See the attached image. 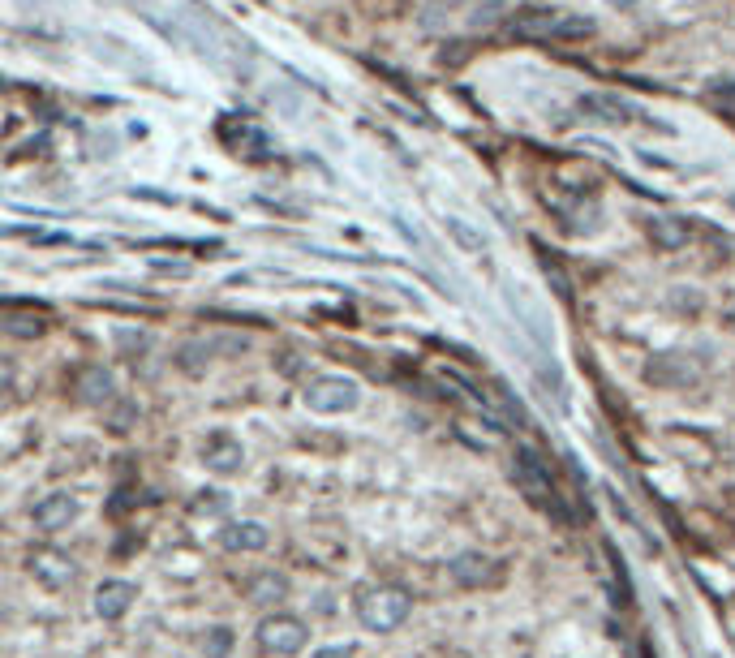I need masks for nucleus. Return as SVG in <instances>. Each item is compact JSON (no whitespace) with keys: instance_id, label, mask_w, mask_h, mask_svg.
<instances>
[{"instance_id":"obj_1","label":"nucleus","mask_w":735,"mask_h":658,"mask_svg":"<svg viewBox=\"0 0 735 658\" xmlns=\"http://www.w3.org/2000/svg\"><path fill=\"white\" fill-rule=\"evenodd\" d=\"M138 18H147L155 31L172 44L198 52L203 61L228 65V69H245V56H250V44L224 26L215 13L203 5V0H125Z\"/></svg>"},{"instance_id":"obj_2","label":"nucleus","mask_w":735,"mask_h":658,"mask_svg":"<svg viewBox=\"0 0 735 658\" xmlns=\"http://www.w3.org/2000/svg\"><path fill=\"white\" fill-rule=\"evenodd\" d=\"M413 598L400 590V585H374V590L357 594V620H362L370 633H392L409 620Z\"/></svg>"},{"instance_id":"obj_3","label":"nucleus","mask_w":735,"mask_h":658,"mask_svg":"<svg viewBox=\"0 0 735 658\" xmlns=\"http://www.w3.org/2000/svg\"><path fill=\"white\" fill-rule=\"evenodd\" d=\"M512 469H516V486L525 491V499H529L533 508H546V512H551V517H559V521L568 517V512H564V499H559L551 474H546V465H542L529 448L516 452V465H512Z\"/></svg>"},{"instance_id":"obj_4","label":"nucleus","mask_w":735,"mask_h":658,"mask_svg":"<svg viewBox=\"0 0 735 658\" xmlns=\"http://www.w3.org/2000/svg\"><path fill=\"white\" fill-rule=\"evenodd\" d=\"M301 400H306V409L331 418V413H349V409L362 405V388H357L353 379H340V375H319V379L306 383Z\"/></svg>"},{"instance_id":"obj_5","label":"nucleus","mask_w":735,"mask_h":658,"mask_svg":"<svg viewBox=\"0 0 735 658\" xmlns=\"http://www.w3.org/2000/svg\"><path fill=\"white\" fill-rule=\"evenodd\" d=\"M254 641L263 654H280V658H293L301 646L310 641V628L297 620V615H267V620H258L254 628Z\"/></svg>"},{"instance_id":"obj_6","label":"nucleus","mask_w":735,"mask_h":658,"mask_svg":"<svg viewBox=\"0 0 735 658\" xmlns=\"http://www.w3.org/2000/svg\"><path fill=\"white\" fill-rule=\"evenodd\" d=\"M585 112V117L594 121H607V125H628V121H645V112L637 104H628L624 95H611V91H589L581 95V104H576Z\"/></svg>"},{"instance_id":"obj_7","label":"nucleus","mask_w":735,"mask_h":658,"mask_svg":"<svg viewBox=\"0 0 735 658\" xmlns=\"http://www.w3.org/2000/svg\"><path fill=\"white\" fill-rule=\"evenodd\" d=\"M78 517H82V504H78V495H69V491H52L35 504V525L43 534H61V529H69Z\"/></svg>"},{"instance_id":"obj_8","label":"nucleus","mask_w":735,"mask_h":658,"mask_svg":"<svg viewBox=\"0 0 735 658\" xmlns=\"http://www.w3.org/2000/svg\"><path fill=\"white\" fill-rule=\"evenodd\" d=\"M134 603H138V585L134 581L112 577V581L95 585V615H99V620H121Z\"/></svg>"},{"instance_id":"obj_9","label":"nucleus","mask_w":735,"mask_h":658,"mask_svg":"<svg viewBox=\"0 0 735 658\" xmlns=\"http://www.w3.org/2000/svg\"><path fill=\"white\" fill-rule=\"evenodd\" d=\"M203 465L211 469V474H237V469L245 465L241 439H233L228 431H215V435L207 439V448H203Z\"/></svg>"},{"instance_id":"obj_10","label":"nucleus","mask_w":735,"mask_h":658,"mask_svg":"<svg viewBox=\"0 0 735 658\" xmlns=\"http://www.w3.org/2000/svg\"><path fill=\"white\" fill-rule=\"evenodd\" d=\"M31 572L43 581V585H52V590H61V585H69L78 577V564L69 560V555H61V551H52V547H39L35 555H31Z\"/></svg>"},{"instance_id":"obj_11","label":"nucleus","mask_w":735,"mask_h":658,"mask_svg":"<svg viewBox=\"0 0 735 658\" xmlns=\"http://www.w3.org/2000/svg\"><path fill=\"white\" fill-rule=\"evenodd\" d=\"M271 542V529L258 521H233L220 529V547L224 551H263Z\"/></svg>"},{"instance_id":"obj_12","label":"nucleus","mask_w":735,"mask_h":658,"mask_svg":"<svg viewBox=\"0 0 735 658\" xmlns=\"http://www.w3.org/2000/svg\"><path fill=\"white\" fill-rule=\"evenodd\" d=\"M74 392L82 405H104V400H112V392H117V379H112V370H104V366H86L74 379Z\"/></svg>"},{"instance_id":"obj_13","label":"nucleus","mask_w":735,"mask_h":658,"mask_svg":"<svg viewBox=\"0 0 735 658\" xmlns=\"http://www.w3.org/2000/svg\"><path fill=\"white\" fill-rule=\"evenodd\" d=\"M452 577L460 585H490L499 577V564L486 560V555H478V551H465V555H456L452 560Z\"/></svg>"},{"instance_id":"obj_14","label":"nucleus","mask_w":735,"mask_h":658,"mask_svg":"<svg viewBox=\"0 0 735 658\" xmlns=\"http://www.w3.org/2000/svg\"><path fill=\"white\" fill-rule=\"evenodd\" d=\"M0 332L18 336V340H35V336L48 332V319L35 314V310H9V314H0Z\"/></svg>"},{"instance_id":"obj_15","label":"nucleus","mask_w":735,"mask_h":658,"mask_svg":"<svg viewBox=\"0 0 735 658\" xmlns=\"http://www.w3.org/2000/svg\"><path fill=\"white\" fill-rule=\"evenodd\" d=\"M237 130L241 134L228 138L237 155H245V160H263V155H271V142H267V134L258 130V125H237Z\"/></svg>"},{"instance_id":"obj_16","label":"nucleus","mask_w":735,"mask_h":658,"mask_svg":"<svg viewBox=\"0 0 735 658\" xmlns=\"http://www.w3.org/2000/svg\"><path fill=\"white\" fill-rule=\"evenodd\" d=\"M250 594L258 603H276V598H288V581L280 572H258V581L250 585Z\"/></svg>"},{"instance_id":"obj_17","label":"nucleus","mask_w":735,"mask_h":658,"mask_svg":"<svg viewBox=\"0 0 735 658\" xmlns=\"http://www.w3.org/2000/svg\"><path fill=\"white\" fill-rule=\"evenodd\" d=\"M650 228H654V241L658 246H671V250H680L684 241H688V224L684 220H650Z\"/></svg>"},{"instance_id":"obj_18","label":"nucleus","mask_w":735,"mask_h":658,"mask_svg":"<svg viewBox=\"0 0 735 658\" xmlns=\"http://www.w3.org/2000/svg\"><path fill=\"white\" fill-rule=\"evenodd\" d=\"M594 18H555V26H551V35L555 39H594Z\"/></svg>"},{"instance_id":"obj_19","label":"nucleus","mask_w":735,"mask_h":658,"mask_svg":"<svg viewBox=\"0 0 735 658\" xmlns=\"http://www.w3.org/2000/svg\"><path fill=\"white\" fill-rule=\"evenodd\" d=\"M465 5H478V0H430V5L422 9V26H426V31H439V26H443V13L465 9Z\"/></svg>"},{"instance_id":"obj_20","label":"nucleus","mask_w":735,"mask_h":658,"mask_svg":"<svg viewBox=\"0 0 735 658\" xmlns=\"http://www.w3.org/2000/svg\"><path fill=\"white\" fill-rule=\"evenodd\" d=\"M448 228H452V237H456L465 250H482V246H486V241H482L478 233H473V228H469L465 220H448Z\"/></svg>"},{"instance_id":"obj_21","label":"nucleus","mask_w":735,"mask_h":658,"mask_svg":"<svg viewBox=\"0 0 735 658\" xmlns=\"http://www.w3.org/2000/svg\"><path fill=\"white\" fill-rule=\"evenodd\" d=\"M495 18H503V5H499V0H490L486 9H478V13H473V18H469V26H473V31H486V26L495 22Z\"/></svg>"},{"instance_id":"obj_22","label":"nucleus","mask_w":735,"mask_h":658,"mask_svg":"<svg viewBox=\"0 0 735 658\" xmlns=\"http://www.w3.org/2000/svg\"><path fill=\"white\" fill-rule=\"evenodd\" d=\"M310 658H357V650L349 646V641H336V646H323V650H314Z\"/></svg>"},{"instance_id":"obj_23","label":"nucleus","mask_w":735,"mask_h":658,"mask_svg":"<svg viewBox=\"0 0 735 658\" xmlns=\"http://www.w3.org/2000/svg\"><path fill=\"white\" fill-rule=\"evenodd\" d=\"M211 654H215V658L228 654V633H224V628H215V633H211Z\"/></svg>"},{"instance_id":"obj_24","label":"nucleus","mask_w":735,"mask_h":658,"mask_svg":"<svg viewBox=\"0 0 735 658\" xmlns=\"http://www.w3.org/2000/svg\"><path fill=\"white\" fill-rule=\"evenodd\" d=\"M9 388H13V366L0 357V392H9Z\"/></svg>"},{"instance_id":"obj_25","label":"nucleus","mask_w":735,"mask_h":658,"mask_svg":"<svg viewBox=\"0 0 735 658\" xmlns=\"http://www.w3.org/2000/svg\"><path fill=\"white\" fill-rule=\"evenodd\" d=\"M607 5H615V9H624V13H628V9H637V0H607Z\"/></svg>"},{"instance_id":"obj_26","label":"nucleus","mask_w":735,"mask_h":658,"mask_svg":"<svg viewBox=\"0 0 735 658\" xmlns=\"http://www.w3.org/2000/svg\"><path fill=\"white\" fill-rule=\"evenodd\" d=\"M723 95H731V99H727V104L735 108V87H723Z\"/></svg>"},{"instance_id":"obj_27","label":"nucleus","mask_w":735,"mask_h":658,"mask_svg":"<svg viewBox=\"0 0 735 658\" xmlns=\"http://www.w3.org/2000/svg\"><path fill=\"white\" fill-rule=\"evenodd\" d=\"M731 319H735V310H731Z\"/></svg>"}]
</instances>
